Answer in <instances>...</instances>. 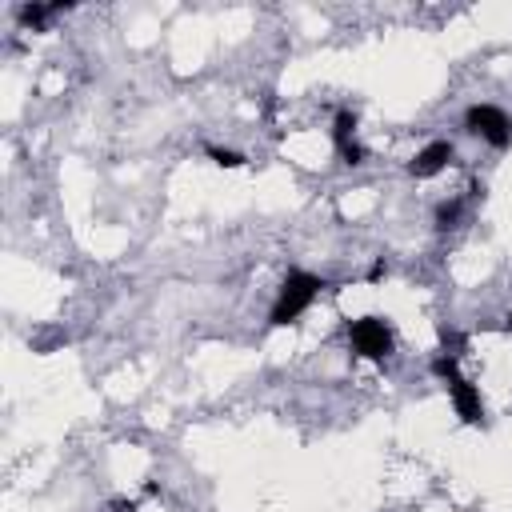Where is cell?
Listing matches in <instances>:
<instances>
[{
  "label": "cell",
  "mask_w": 512,
  "mask_h": 512,
  "mask_svg": "<svg viewBox=\"0 0 512 512\" xmlns=\"http://www.w3.org/2000/svg\"><path fill=\"white\" fill-rule=\"evenodd\" d=\"M384 276H388V264H384V260H376V264L368 268V284H380Z\"/></svg>",
  "instance_id": "11"
},
{
  "label": "cell",
  "mask_w": 512,
  "mask_h": 512,
  "mask_svg": "<svg viewBox=\"0 0 512 512\" xmlns=\"http://www.w3.org/2000/svg\"><path fill=\"white\" fill-rule=\"evenodd\" d=\"M452 156H456L452 140H432V144H424V148L416 152V160L408 164V172H412L416 180H428V176H436Z\"/></svg>",
  "instance_id": "5"
},
{
  "label": "cell",
  "mask_w": 512,
  "mask_h": 512,
  "mask_svg": "<svg viewBox=\"0 0 512 512\" xmlns=\"http://www.w3.org/2000/svg\"><path fill=\"white\" fill-rule=\"evenodd\" d=\"M456 220H460V200H444L436 208V228L448 232V228H456Z\"/></svg>",
  "instance_id": "9"
},
{
  "label": "cell",
  "mask_w": 512,
  "mask_h": 512,
  "mask_svg": "<svg viewBox=\"0 0 512 512\" xmlns=\"http://www.w3.org/2000/svg\"><path fill=\"white\" fill-rule=\"evenodd\" d=\"M332 144H336V152H344L348 144H356V116L352 112H336V120H332Z\"/></svg>",
  "instance_id": "6"
},
{
  "label": "cell",
  "mask_w": 512,
  "mask_h": 512,
  "mask_svg": "<svg viewBox=\"0 0 512 512\" xmlns=\"http://www.w3.org/2000/svg\"><path fill=\"white\" fill-rule=\"evenodd\" d=\"M204 152H208V156H212V164H220V168H240V164H244V156H240V152H232V148H216V144H208Z\"/></svg>",
  "instance_id": "10"
},
{
  "label": "cell",
  "mask_w": 512,
  "mask_h": 512,
  "mask_svg": "<svg viewBox=\"0 0 512 512\" xmlns=\"http://www.w3.org/2000/svg\"><path fill=\"white\" fill-rule=\"evenodd\" d=\"M320 288H324V280H320L316 272L292 268V272L284 276V284H280V296H276V304H272V312H268V324H272V328L296 324V320L312 308V300L320 296Z\"/></svg>",
  "instance_id": "1"
},
{
  "label": "cell",
  "mask_w": 512,
  "mask_h": 512,
  "mask_svg": "<svg viewBox=\"0 0 512 512\" xmlns=\"http://www.w3.org/2000/svg\"><path fill=\"white\" fill-rule=\"evenodd\" d=\"M504 328H508V332H512V316H508V324H504Z\"/></svg>",
  "instance_id": "12"
},
{
  "label": "cell",
  "mask_w": 512,
  "mask_h": 512,
  "mask_svg": "<svg viewBox=\"0 0 512 512\" xmlns=\"http://www.w3.org/2000/svg\"><path fill=\"white\" fill-rule=\"evenodd\" d=\"M60 8H68V4H52V8H44V4H24V8H20V24H24V28H44V20H48L52 12H60Z\"/></svg>",
  "instance_id": "7"
},
{
  "label": "cell",
  "mask_w": 512,
  "mask_h": 512,
  "mask_svg": "<svg viewBox=\"0 0 512 512\" xmlns=\"http://www.w3.org/2000/svg\"><path fill=\"white\" fill-rule=\"evenodd\" d=\"M464 128H468L472 136H480L484 144H492V148H508V144H512V120H508V112L496 108V104H472V108L464 112Z\"/></svg>",
  "instance_id": "2"
},
{
  "label": "cell",
  "mask_w": 512,
  "mask_h": 512,
  "mask_svg": "<svg viewBox=\"0 0 512 512\" xmlns=\"http://www.w3.org/2000/svg\"><path fill=\"white\" fill-rule=\"evenodd\" d=\"M448 384V396H452V408L464 424H480L484 420V400H480V388L468 380V376H452L444 380Z\"/></svg>",
  "instance_id": "4"
},
{
  "label": "cell",
  "mask_w": 512,
  "mask_h": 512,
  "mask_svg": "<svg viewBox=\"0 0 512 512\" xmlns=\"http://www.w3.org/2000/svg\"><path fill=\"white\" fill-rule=\"evenodd\" d=\"M432 372H436L440 380L460 376V356H456V352H436V356H432Z\"/></svg>",
  "instance_id": "8"
},
{
  "label": "cell",
  "mask_w": 512,
  "mask_h": 512,
  "mask_svg": "<svg viewBox=\"0 0 512 512\" xmlns=\"http://www.w3.org/2000/svg\"><path fill=\"white\" fill-rule=\"evenodd\" d=\"M348 340H352V352L360 360H384L392 352V328L380 320V316H360L348 324Z\"/></svg>",
  "instance_id": "3"
}]
</instances>
